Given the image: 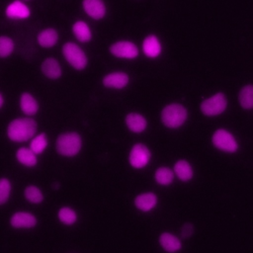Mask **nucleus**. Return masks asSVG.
Listing matches in <instances>:
<instances>
[{
    "mask_svg": "<svg viewBox=\"0 0 253 253\" xmlns=\"http://www.w3.org/2000/svg\"><path fill=\"white\" fill-rule=\"evenodd\" d=\"M37 122L31 117L12 120L7 126V136L13 142H26L31 140L37 132Z\"/></svg>",
    "mask_w": 253,
    "mask_h": 253,
    "instance_id": "obj_1",
    "label": "nucleus"
},
{
    "mask_svg": "<svg viewBox=\"0 0 253 253\" xmlns=\"http://www.w3.org/2000/svg\"><path fill=\"white\" fill-rule=\"evenodd\" d=\"M55 148L62 156L74 157L82 148V137L75 131L62 132L56 138Z\"/></svg>",
    "mask_w": 253,
    "mask_h": 253,
    "instance_id": "obj_2",
    "label": "nucleus"
},
{
    "mask_svg": "<svg viewBox=\"0 0 253 253\" xmlns=\"http://www.w3.org/2000/svg\"><path fill=\"white\" fill-rule=\"evenodd\" d=\"M161 122L169 128L182 126L188 118L187 109L180 103H170L161 111Z\"/></svg>",
    "mask_w": 253,
    "mask_h": 253,
    "instance_id": "obj_3",
    "label": "nucleus"
},
{
    "mask_svg": "<svg viewBox=\"0 0 253 253\" xmlns=\"http://www.w3.org/2000/svg\"><path fill=\"white\" fill-rule=\"evenodd\" d=\"M64 59L76 70H83L88 64V57L83 48L76 42H67L62 45Z\"/></svg>",
    "mask_w": 253,
    "mask_h": 253,
    "instance_id": "obj_4",
    "label": "nucleus"
},
{
    "mask_svg": "<svg viewBox=\"0 0 253 253\" xmlns=\"http://www.w3.org/2000/svg\"><path fill=\"white\" fill-rule=\"evenodd\" d=\"M201 112L207 117L221 115L227 108V99L223 93H215L204 100L201 104Z\"/></svg>",
    "mask_w": 253,
    "mask_h": 253,
    "instance_id": "obj_5",
    "label": "nucleus"
},
{
    "mask_svg": "<svg viewBox=\"0 0 253 253\" xmlns=\"http://www.w3.org/2000/svg\"><path fill=\"white\" fill-rule=\"evenodd\" d=\"M211 142L220 151L233 153L238 149V142L234 135L225 128H217L211 136Z\"/></svg>",
    "mask_w": 253,
    "mask_h": 253,
    "instance_id": "obj_6",
    "label": "nucleus"
},
{
    "mask_svg": "<svg viewBox=\"0 0 253 253\" xmlns=\"http://www.w3.org/2000/svg\"><path fill=\"white\" fill-rule=\"evenodd\" d=\"M112 55L122 59H134L138 56L139 49L137 45L128 40H120L110 45Z\"/></svg>",
    "mask_w": 253,
    "mask_h": 253,
    "instance_id": "obj_7",
    "label": "nucleus"
},
{
    "mask_svg": "<svg viewBox=\"0 0 253 253\" xmlns=\"http://www.w3.org/2000/svg\"><path fill=\"white\" fill-rule=\"evenodd\" d=\"M151 158L149 148L140 142L134 143L128 154V162L135 169H142L149 163Z\"/></svg>",
    "mask_w": 253,
    "mask_h": 253,
    "instance_id": "obj_8",
    "label": "nucleus"
},
{
    "mask_svg": "<svg viewBox=\"0 0 253 253\" xmlns=\"http://www.w3.org/2000/svg\"><path fill=\"white\" fill-rule=\"evenodd\" d=\"M36 215L29 211H16L10 217V225L17 229H30L37 225Z\"/></svg>",
    "mask_w": 253,
    "mask_h": 253,
    "instance_id": "obj_9",
    "label": "nucleus"
},
{
    "mask_svg": "<svg viewBox=\"0 0 253 253\" xmlns=\"http://www.w3.org/2000/svg\"><path fill=\"white\" fill-rule=\"evenodd\" d=\"M102 83L109 89H124L129 83V76L125 71L117 70L106 74L102 79Z\"/></svg>",
    "mask_w": 253,
    "mask_h": 253,
    "instance_id": "obj_10",
    "label": "nucleus"
},
{
    "mask_svg": "<svg viewBox=\"0 0 253 253\" xmlns=\"http://www.w3.org/2000/svg\"><path fill=\"white\" fill-rule=\"evenodd\" d=\"M5 15L11 20H25L30 17L31 10L23 0H14L7 5Z\"/></svg>",
    "mask_w": 253,
    "mask_h": 253,
    "instance_id": "obj_11",
    "label": "nucleus"
},
{
    "mask_svg": "<svg viewBox=\"0 0 253 253\" xmlns=\"http://www.w3.org/2000/svg\"><path fill=\"white\" fill-rule=\"evenodd\" d=\"M82 8L85 14L93 20H101L107 13L104 0H82Z\"/></svg>",
    "mask_w": 253,
    "mask_h": 253,
    "instance_id": "obj_12",
    "label": "nucleus"
},
{
    "mask_svg": "<svg viewBox=\"0 0 253 253\" xmlns=\"http://www.w3.org/2000/svg\"><path fill=\"white\" fill-rule=\"evenodd\" d=\"M143 54L149 58H156L162 52V44L155 35H148L141 43Z\"/></svg>",
    "mask_w": 253,
    "mask_h": 253,
    "instance_id": "obj_13",
    "label": "nucleus"
},
{
    "mask_svg": "<svg viewBox=\"0 0 253 253\" xmlns=\"http://www.w3.org/2000/svg\"><path fill=\"white\" fill-rule=\"evenodd\" d=\"M41 71L46 78L56 80L61 77L62 67L56 58L46 57L41 64Z\"/></svg>",
    "mask_w": 253,
    "mask_h": 253,
    "instance_id": "obj_14",
    "label": "nucleus"
},
{
    "mask_svg": "<svg viewBox=\"0 0 253 253\" xmlns=\"http://www.w3.org/2000/svg\"><path fill=\"white\" fill-rule=\"evenodd\" d=\"M157 202H158V199L156 194H154L153 192H144L137 195L134 198L133 204L138 211L147 212L156 207Z\"/></svg>",
    "mask_w": 253,
    "mask_h": 253,
    "instance_id": "obj_15",
    "label": "nucleus"
},
{
    "mask_svg": "<svg viewBox=\"0 0 253 253\" xmlns=\"http://www.w3.org/2000/svg\"><path fill=\"white\" fill-rule=\"evenodd\" d=\"M126 125L131 132L141 133L147 127V121L143 115L136 112H130L126 116Z\"/></svg>",
    "mask_w": 253,
    "mask_h": 253,
    "instance_id": "obj_16",
    "label": "nucleus"
},
{
    "mask_svg": "<svg viewBox=\"0 0 253 253\" xmlns=\"http://www.w3.org/2000/svg\"><path fill=\"white\" fill-rule=\"evenodd\" d=\"M158 242L163 250L168 253H176L182 248V242L175 234L165 231L159 235Z\"/></svg>",
    "mask_w": 253,
    "mask_h": 253,
    "instance_id": "obj_17",
    "label": "nucleus"
},
{
    "mask_svg": "<svg viewBox=\"0 0 253 253\" xmlns=\"http://www.w3.org/2000/svg\"><path fill=\"white\" fill-rule=\"evenodd\" d=\"M19 105L22 113L27 115L28 117H32L36 115L40 108L37 99L29 92H24L21 94Z\"/></svg>",
    "mask_w": 253,
    "mask_h": 253,
    "instance_id": "obj_18",
    "label": "nucleus"
},
{
    "mask_svg": "<svg viewBox=\"0 0 253 253\" xmlns=\"http://www.w3.org/2000/svg\"><path fill=\"white\" fill-rule=\"evenodd\" d=\"M59 36L55 29L53 28H45L38 34L37 41L38 43L43 48L53 47L58 42Z\"/></svg>",
    "mask_w": 253,
    "mask_h": 253,
    "instance_id": "obj_19",
    "label": "nucleus"
},
{
    "mask_svg": "<svg viewBox=\"0 0 253 253\" xmlns=\"http://www.w3.org/2000/svg\"><path fill=\"white\" fill-rule=\"evenodd\" d=\"M72 34L80 42H88L92 40V31L89 25L82 20H78L72 25Z\"/></svg>",
    "mask_w": 253,
    "mask_h": 253,
    "instance_id": "obj_20",
    "label": "nucleus"
},
{
    "mask_svg": "<svg viewBox=\"0 0 253 253\" xmlns=\"http://www.w3.org/2000/svg\"><path fill=\"white\" fill-rule=\"evenodd\" d=\"M17 161L25 167L32 168L37 165L38 157L37 154L30 148V146H22L16 151Z\"/></svg>",
    "mask_w": 253,
    "mask_h": 253,
    "instance_id": "obj_21",
    "label": "nucleus"
},
{
    "mask_svg": "<svg viewBox=\"0 0 253 253\" xmlns=\"http://www.w3.org/2000/svg\"><path fill=\"white\" fill-rule=\"evenodd\" d=\"M174 173L179 180L186 182L193 178L194 170L190 162L185 159H180L174 164Z\"/></svg>",
    "mask_w": 253,
    "mask_h": 253,
    "instance_id": "obj_22",
    "label": "nucleus"
},
{
    "mask_svg": "<svg viewBox=\"0 0 253 253\" xmlns=\"http://www.w3.org/2000/svg\"><path fill=\"white\" fill-rule=\"evenodd\" d=\"M238 102L243 110L253 109V85L246 84L241 87L238 93Z\"/></svg>",
    "mask_w": 253,
    "mask_h": 253,
    "instance_id": "obj_23",
    "label": "nucleus"
},
{
    "mask_svg": "<svg viewBox=\"0 0 253 253\" xmlns=\"http://www.w3.org/2000/svg\"><path fill=\"white\" fill-rule=\"evenodd\" d=\"M154 180L161 186H168L174 180V172L169 167H158L154 172Z\"/></svg>",
    "mask_w": 253,
    "mask_h": 253,
    "instance_id": "obj_24",
    "label": "nucleus"
},
{
    "mask_svg": "<svg viewBox=\"0 0 253 253\" xmlns=\"http://www.w3.org/2000/svg\"><path fill=\"white\" fill-rule=\"evenodd\" d=\"M24 198L31 204H41L44 197L42 191L36 185H28L23 192Z\"/></svg>",
    "mask_w": 253,
    "mask_h": 253,
    "instance_id": "obj_25",
    "label": "nucleus"
},
{
    "mask_svg": "<svg viewBox=\"0 0 253 253\" xmlns=\"http://www.w3.org/2000/svg\"><path fill=\"white\" fill-rule=\"evenodd\" d=\"M57 218L64 225H72L77 221V213L70 207H61L57 211Z\"/></svg>",
    "mask_w": 253,
    "mask_h": 253,
    "instance_id": "obj_26",
    "label": "nucleus"
},
{
    "mask_svg": "<svg viewBox=\"0 0 253 253\" xmlns=\"http://www.w3.org/2000/svg\"><path fill=\"white\" fill-rule=\"evenodd\" d=\"M48 144V139L45 133H38L36 134L30 142V148L38 155L43 152Z\"/></svg>",
    "mask_w": 253,
    "mask_h": 253,
    "instance_id": "obj_27",
    "label": "nucleus"
},
{
    "mask_svg": "<svg viewBox=\"0 0 253 253\" xmlns=\"http://www.w3.org/2000/svg\"><path fill=\"white\" fill-rule=\"evenodd\" d=\"M15 48V42L8 36H0V58L10 56Z\"/></svg>",
    "mask_w": 253,
    "mask_h": 253,
    "instance_id": "obj_28",
    "label": "nucleus"
},
{
    "mask_svg": "<svg viewBox=\"0 0 253 253\" xmlns=\"http://www.w3.org/2000/svg\"><path fill=\"white\" fill-rule=\"evenodd\" d=\"M12 184L6 177L0 178V206L6 204L11 196Z\"/></svg>",
    "mask_w": 253,
    "mask_h": 253,
    "instance_id": "obj_29",
    "label": "nucleus"
},
{
    "mask_svg": "<svg viewBox=\"0 0 253 253\" xmlns=\"http://www.w3.org/2000/svg\"><path fill=\"white\" fill-rule=\"evenodd\" d=\"M194 231H195V229H194L193 224H192V223H189V222L185 223V224L182 226V228H181V233H182V235H183L184 237H186V238L192 236L193 233H194Z\"/></svg>",
    "mask_w": 253,
    "mask_h": 253,
    "instance_id": "obj_30",
    "label": "nucleus"
},
{
    "mask_svg": "<svg viewBox=\"0 0 253 253\" xmlns=\"http://www.w3.org/2000/svg\"><path fill=\"white\" fill-rule=\"evenodd\" d=\"M4 105V98H3V95L0 93V109L3 107Z\"/></svg>",
    "mask_w": 253,
    "mask_h": 253,
    "instance_id": "obj_31",
    "label": "nucleus"
},
{
    "mask_svg": "<svg viewBox=\"0 0 253 253\" xmlns=\"http://www.w3.org/2000/svg\"><path fill=\"white\" fill-rule=\"evenodd\" d=\"M23 1H30V0H23Z\"/></svg>",
    "mask_w": 253,
    "mask_h": 253,
    "instance_id": "obj_32",
    "label": "nucleus"
}]
</instances>
